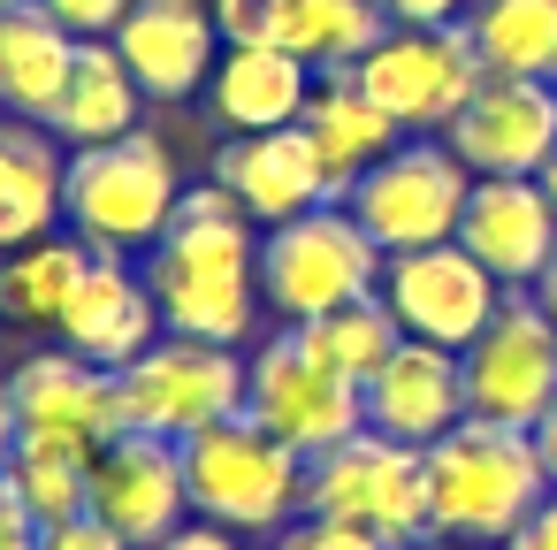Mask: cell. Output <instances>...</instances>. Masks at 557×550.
<instances>
[{
    "instance_id": "obj_1",
    "label": "cell",
    "mask_w": 557,
    "mask_h": 550,
    "mask_svg": "<svg viewBox=\"0 0 557 550\" xmlns=\"http://www.w3.org/2000/svg\"><path fill=\"white\" fill-rule=\"evenodd\" d=\"M146 283L161 298L169 337H199V344H245L260 321V230L252 215L222 192V184H184L176 222L161 230V245L146 253Z\"/></svg>"
},
{
    "instance_id": "obj_2",
    "label": "cell",
    "mask_w": 557,
    "mask_h": 550,
    "mask_svg": "<svg viewBox=\"0 0 557 550\" xmlns=\"http://www.w3.org/2000/svg\"><path fill=\"white\" fill-rule=\"evenodd\" d=\"M542 497H549V474H542L534 428H504V420L466 413L450 436L428 443V520L450 542L504 550Z\"/></svg>"
},
{
    "instance_id": "obj_3",
    "label": "cell",
    "mask_w": 557,
    "mask_h": 550,
    "mask_svg": "<svg viewBox=\"0 0 557 550\" xmlns=\"http://www.w3.org/2000/svg\"><path fill=\"white\" fill-rule=\"evenodd\" d=\"M184 176L169 161V146L153 131L108 138V146H77L62 169V222L92 245V253H153L161 230L176 222Z\"/></svg>"
},
{
    "instance_id": "obj_4",
    "label": "cell",
    "mask_w": 557,
    "mask_h": 550,
    "mask_svg": "<svg viewBox=\"0 0 557 550\" xmlns=\"http://www.w3.org/2000/svg\"><path fill=\"white\" fill-rule=\"evenodd\" d=\"M306 466L283 436H268L252 413L214 420L184 443V481H191V512L230 527V535H283L290 520H306Z\"/></svg>"
},
{
    "instance_id": "obj_5",
    "label": "cell",
    "mask_w": 557,
    "mask_h": 550,
    "mask_svg": "<svg viewBox=\"0 0 557 550\" xmlns=\"http://www.w3.org/2000/svg\"><path fill=\"white\" fill-rule=\"evenodd\" d=\"M382 260L389 253L359 230V215L344 199H329L260 237V298L283 314V329H298V321H321V314L382 291Z\"/></svg>"
},
{
    "instance_id": "obj_6",
    "label": "cell",
    "mask_w": 557,
    "mask_h": 550,
    "mask_svg": "<svg viewBox=\"0 0 557 550\" xmlns=\"http://www.w3.org/2000/svg\"><path fill=\"white\" fill-rule=\"evenodd\" d=\"M306 512L344 520V527L374 535L382 550H412V542L435 535V520H428V451L397 443L382 428H359L351 443H336L306 466Z\"/></svg>"
},
{
    "instance_id": "obj_7",
    "label": "cell",
    "mask_w": 557,
    "mask_h": 550,
    "mask_svg": "<svg viewBox=\"0 0 557 550\" xmlns=\"http://www.w3.org/2000/svg\"><path fill=\"white\" fill-rule=\"evenodd\" d=\"M481 77H488V62H481V47H473L466 24H435V32H405V24H389L382 47L351 70V85H359V93H367L405 138L450 131L458 108L481 93Z\"/></svg>"
},
{
    "instance_id": "obj_8",
    "label": "cell",
    "mask_w": 557,
    "mask_h": 550,
    "mask_svg": "<svg viewBox=\"0 0 557 550\" xmlns=\"http://www.w3.org/2000/svg\"><path fill=\"white\" fill-rule=\"evenodd\" d=\"M245 413L268 436H283L298 459H321L367 428V390L351 375H336L329 359H313L298 329H275L245 359Z\"/></svg>"
},
{
    "instance_id": "obj_9",
    "label": "cell",
    "mask_w": 557,
    "mask_h": 550,
    "mask_svg": "<svg viewBox=\"0 0 557 550\" xmlns=\"http://www.w3.org/2000/svg\"><path fill=\"white\" fill-rule=\"evenodd\" d=\"M473 169L450 154V138H405L389 161H374L351 184V215L382 253H420V245H450L458 215H466Z\"/></svg>"
},
{
    "instance_id": "obj_10",
    "label": "cell",
    "mask_w": 557,
    "mask_h": 550,
    "mask_svg": "<svg viewBox=\"0 0 557 550\" xmlns=\"http://www.w3.org/2000/svg\"><path fill=\"white\" fill-rule=\"evenodd\" d=\"M115 382H123V420L138 436H169V443H191L199 428L245 413V359L230 344H199V337H161Z\"/></svg>"
},
{
    "instance_id": "obj_11",
    "label": "cell",
    "mask_w": 557,
    "mask_h": 550,
    "mask_svg": "<svg viewBox=\"0 0 557 550\" xmlns=\"http://www.w3.org/2000/svg\"><path fill=\"white\" fill-rule=\"evenodd\" d=\"M466 359V405L504 428H534L557 405V321L534 291H504L496 321L458 352Z\"/></svg>"
},
{
    "instance_id": "obj_12",
    "label": "cell",
    "mask_w": 557,
    "mask_h": 550,
    "mask_svg": "<svg viewBox=\"0 0 557 550\" xmlns=\"http://www.w3.org/2000/svg\"><path fill=\"white\" fill-rule=\"evenodd\" d=\"M382 306L397 314L405 337L443 344V352H466L496 321L504 283L466 245H420V253H389L382 260Z\"/></svg>"
},
{
    "instance_id": "obj_13",
    "label": "cell",
    "mask_w": 557,
    "mask_h": 550,
    "mask_svg": "<svg viewBox=\"0 0 557 550\" xmlns=\"http://www.w3.org/2000/svg\"><path fill=\"white\" fill-rule=\"evenodd\" d=\"M9 398H16V428H24V443L108 451L115 436H131L115 367H92V359H85V352H70V344L16 359V375H9Z\"/></svg>"
},
{
    "instance_id": "obj_14",
    "label": "cell",
    "mask_w": 557,
    "mask_h": 550,
    "mask_svg": "<svg viewBox=\"0 0 557 550\" xmlns=\"http://www.w3.org/2000/svg\"><path fill=\"white\" fill-rule=\"evenodd\" d=\"M92 512L131 542V550H153L184 527L191 512V481H184V443L169 436H115L100 459H92Z\"/></svg>"
},
{
    "instance_id": "obj_15",
    "label": "cell",
    "mask_w": 557,
    "mask_h": 550,
    "mask_svg": "<svg viewBox=\"0 0 557 550\" xmlns=\"http://www.w3.org/2000/svg\"><path fill=\"white\" fill-rule=\"evenodd\" d=\"M473 176H542L557 154V85L534 77H481V93L443 131Z\"/></svg>"
},
{
    "instance_id": "obj_16",
    "label": "cell",
    "mask_w": 557,
    "mask_h": 550,
    "mask_svg": "<svg viewBox=\"0 0 557 550\" xmlns=\"http://www.w3.org/2000/svg\"><path fill=\"white\" fill-rule=\"evenodd\" d=\"M450 245H466L504 291H534L557 260V207L534 176H473Z\"/></svg>"
},
{
    "instance_id": "obj_17",
    "label": "cell",
    "mask_w": 557,
    "mask_h": 550,
    "mask_svg": "<svg viewBox=\"0 0 557 550\" xmlns=\"http://www.w3.org/2000/svg\"><path fill=\"white\" fill-rule=\"evenodd\" d=\"M115 54L131 62L146 100H191L222 62V24L207 0H138L115 24Z\"/></svg>"
},
{
    "instance_id": "obj_18",
    "label": "cell",
    "mask_w": 557,
    "mask_h": 550,
    "mask_svg": "<svg viewBox=\"0 0 557 550\" xmlns=\"http://www.w3.org/2000/svg\"><path fill=\"white\" fill-rule=\"evenodd\" d=\"M214 184H222L260 230H275V222L313 215V207L336 199V184H329V169H321V154H313V138H306L298 123H290V131L230 138V146L214 154Z\"/></svg>"
},
{
    "instance_id": "obj_19",
    "label": "cell",
    "mask_w": 557,
    "mask_h": 550,
    "mask_svg": "<svg viewBox=\"0 0 557 550\" xmlns=\"http://www.w3.org/2000/svg\"><path fill=\"white\" fill-rule=\"evenodd\" d=\"M161 337H169V321H161L153 283H146L131 260L92 253V268H85L70 314H62V344L85 352L92 367H115V375H123V367H131L138 352H153Z\"/></svg>"
},
{
    "instance_id": "obj_20",
    "label": "cell",
    "mask_w": 557,
    "mask_h": 550,
    "mask_svg": "<svg viewBox=\"0 0 557 550\" xmlns=\"http://www.w3.org/2000/svg\"><path fill=\"white\" fill-rule=\"evenodd\" d=\"M466 413H473L466 405V359L443 352V344H420V337H405L389 352V367L367 382V428H382L397 443H420V451L435 436H450Z\"/></svg>"
},
{
    "instance_id": "obj_21",
    "label": "cell",
    "mask_w": 557,
    "mask_h": 550,
    "mask_svg": "<svg viewBox=\"0 0 557 550\" xmlns=\"http://www.w3.org/2000/svg\"><path fill=\"white\" fill-rule=\"evenodd\" d=\"M214 93V115L230 123V138H252V131H290L313 100V70L283 47H230L207 77Z\"/></svg>"
},
{
    "instance_id": "obj_22",
    "label": "cell",
    "mask_w": 557,
    "mask_h": 550,
    "mask_svg": "<svg viewBox=\"0 0 557 550\" xmlns=\"http://www.w3.org/2000/svg\"><path fill=\"white\" fill-rule=\"evenodd\" d=\"M70 70H77V39L39 9V0L0 9V108L16 123H47L62 85H70Z\"/></svg>"
},
{
    "instance_id": "obj_23",
    "label": "cell",
    "mask_w": 557,
    "mask_h": 550,
    "mask_svg": "<svg viewBox=\"0 0 557 550\" xmlns=\"http://www.w3.org/2000/svg\"><path fill=\"white\" fill-rule=\"evenodd\" d=\"M298 131L313 138V154H321V169H329V184H336V199H351V184L374 169V161H389L397 146H405V131L351 85V77H329L313 100H306V115H298Z\"/></svg>"
},
{
    "instance_id": "obj_24",
    "label": "cell",
    "mask_w": 557,
    "mask_h": 550,
    "mask_svg": "<svg viewBox=\"0 0 557 550\" xmlns=\"http://www.w3.org/2000/svg\"><path fill=\"white\" fill-rule=\"evenodd\" d=\"M138 100L146 93H138L131 62L115 54V39H77V70L62 85L47 131L62 146H108V138H131L138 131Z\"/></svg>"
},
{
    "instance_id": "obj_25",
    "label": "cell",
    "mask_w": 557,
    "mask_h": 550,
    "mask_svg": "<svg viewBox=\"0 0 557 550\" xmlns=\"http://www.w3.org/2000/svg\"><path fill=\"white\" fill-rule=\"evenodd\" d=\"M62 154L39 123H0V253L39 245L62 222Z\"/></svg>"
},
{
    "instance_id": "obj_26",
    "label": "cell",
    "mask_w": 557,
    "mask_h": 550,
    "mask_svg": "<svg viewBox=\"0 0 557 550\" xmlns=\"http://www.w3.org/2000/svg\"><path fill=\"white\" fill-rule=\"evenodd\" d=\"M382 32H389L382 0H283L275 47H283V54H298L306 70L351 77V70L382 47Z\"/></svg>"
},
{
    "instance_id": "obj_27",
    "label": "cell",
    "mask_w": 557,
    "mask_h": 550,
    "mask_svg": "<svg viewBox=\"0 0 557 550\" xmlns=\"http://www.w3.org/2000/svg\"><path fill=\"white\" fill-rule=\"evenodd\" d=\"M92 268V245L85 237H39V245H16L0 260V314L9 321H32V329H62L77 283Z\"/></svg>"
},
{
    "instance_id": "obj_28",
    "label": "cell",
    "mask_w": 557,
    "mask_h": 550,
    "mask_svg": "<svg viewBox=\"0 0 557 550\" xmlns=\"http://www.w3.org/2000/svg\"><path fill=\"white\" fill-rule=\"evenodd\" d=\"M466 32H473L488 77L557 85V0H481Z\"/></svg>"
},
{
    "instance_id": "obj_29",
    "label": "cell",
    "mask_w": 557,
    "mask_h": 550,
    "mask_svg": "<svg viewBox=\"0 0 557 550\" xmlns=\"http://www.w3.org/2000/svg\"><path fill=\"white\" fill-rule=\"evenodd\" d=\"M298 337H306V352L313 359H329L336 375H351L359 390L389 367V352L405 344V329H397V314L382 306V291H367V298H351V306H336V314H321V321H298Z\"/></svg>"
},
{
    "instance_id": "obj_30",
    "label": "cell",
    "mask_w": 557,
    "mask_h": 550,
    "mask_svg": "<svg viewBox=\"0 0 557 550\" xmlns=\"http://www.w3.org/2000/svg\"><path fill=\"white\" fill-rule=\"evenodd\" d=\"M92 459H100V451H70V443H16V459H9V474H0V481L24 497V512H32L39 527H54V520L92 512Z\"/></svg>"
},
{
    "instance_id": "obj_31",
    "label": "cell",
    "mask_w": 557,
    "mask_h": 550,
    "mask_svg": "<svg viewBox=\"0 0 557 550\" xmlns=\"http://www.w3.org/2000/svg\"><path fill=\"white\" fill-rule=\"evenodd\" d=\"M214 24H222L230 47H275L283 0H214Z\"/></svg>"
},
{
    "instance_id": "obj_32",
    "label": "cell",
    "mask_w": 557,
    "mask_h": 550,
    "mask_svg": "<svg viewBox=\"0 0 557 550\" xmlns=\"http://www.w3.org/2000/svg\"><path fill=\"white\" fill-rule=\"evenodd\" d=\"M39 9H47L70 39H115V24L138 9V0H39Z\"/></svg>"
},
{
    "instance_id": "obj_33",
    "label": "cell",
    "mask_w": 557,
    "mask_h": 550,
    "mask_svg": "<svg viewBox=\"0 0 557 550\" xmlns=\"http://www.w3.org/2000/svg\"><path fill=\"white\" fill-rule=\"evenodd\" d=\"M275 550H382V542H374V535H359V527H344V520L306 512V520H290V527L275 535Z\"/></svg>"
},
{
    "instance_id": "obj_34",
    "label": "cell",
    "mask_w": 557,
    "mask_h": 550,
    "mask_svg": "<svg viewBox=\"0 0 557 550\" xmlns=\"http://www.w3.org/2000/svg\"><path fill=\"white\" fill-rule=\"evenodd\" d=\"M39 550H131L100 512H77V520H54V527H39Z\"/></svg>"
},
{
    "instance_id": "obj_35",
    "label": "cell",
    "mask_w": 557,
    "mask_h": 550,
    "mask_svg": "<svg viewBox=\"0 0 557 550\" xmlns=\"http://www.w3.org/2000/svg\"><path fill=\"white\" fill-rule=\"evenodd\" d=\"M466 0H382V16L405 24V32H435V24H458Z\"/></svg>"
},
{
    "instance_id": "obj_36",
    "label": "cell",
    "mask_w": 557,
    "mask_h": 550,
    "mask_svg": "<svg viewBox=\"0 0 557 550\" xmlns=\"http://www.w3.org/2000/svg\"><path fill=\"white\" fill-rule=\"evenodd\" d=\"M153 550H245V535H230V527H214V520H184L169 542H153Z\"/></svg>"
},
{
    "instance_id": "obj_37",
    "label": "cell",
    "mask_w": 557,
    "mask_h": 550,
    "mask_svg": "<svg viewBox=\"0 0 557 550\" xmlns=\"http://www.w3.org/2000/svg\"><path fill=\"white\" fill-rule=\"evenodd\" d=\"M504 550H557V489H549V497L527 512V527H519Z\"/></svg>"
},
{
    "instance_id": "obj_38",
    "label": "cell",
    "mask_w": 557,
    "mask_h": 550,
    "mask_svg": "<svg viewBox=\"0 0 557 550\" xmlns=\"http://www.w3.org/2000/svg\"><path fill=\"white\" fill-rule=\"evenodd\" d=\"M16 443H24V428H16V398H9V375H0V474H9Z\"/></svg>"
},
{
    "instance_id": "obj_39",
    "label": "cell",
    "mask_w": 557,
    "mask_h": 550,
    "mask_svg": "<svg viewBox=\"0 0 557 550\" xmlns=\"http://www.w3.org/2000/svg\"><path fill=\"white\" fill-rule=\"evenodd\" d=\"M534 451H542V474H549V489H557V405L534 420Z\"/></svg>"
},
{
    "instance_id": "obj_40",
    "label": "cell",
    "mask_w": 557,
    "mask_h": 550,
    "mask_svg": "<svg viewBox=\"0 0 557 550\" xmlns=\"http://www.w3.org/2000/svg\"><path fill=\"white\" fill-rule=\"evenodd\" d=\"M534 298H542V314H549V321H557V260H549V268H542V283H534Z\"/></svg>"
},
{
    "instance_id": "obj_41",
    "label": "cell",
    "mask_w": 557,
    "mask_h": 550,
    "mask_svg": "<svg viewBox=\"0 0 557 550\" xmlns=\"http://www.w3.org/2000/svg\"><path fill=\"white\" fill-rule=\"evenodd\" d=\"M534 184H542V192H549V207H557V154L542 161V176H534Z\"/></svg>"
},
{
    "instance_id": "obj_42",
    "label": "cell",
    "mask_w": 557,
    "mask_h": 550,
    "mask_svg": "<svg viewBox=\"0 0 557 550\" xmlns=\"http://www.w3.org/2000/svg\"><path fill=\"white\" fill-rule=\"evenodd\" d=\"M412 550H473V542H450V535H428V542H412Z\"/></svg>"
},
{
    "instance_id": "obj_43",
    "label": "cell",
    "mask_w": 557,
    "mask_h": 550,
    "mask_svg": "<svg viewBox=\"0 0 557 550\" xmlns=\"http://www.w3.org/2000/svg\"><path fill=\"white\" fill-rule=\"evenodd\" d=\"M0 9H24V0H0Z\"/></svg>"
}]
</instances>
